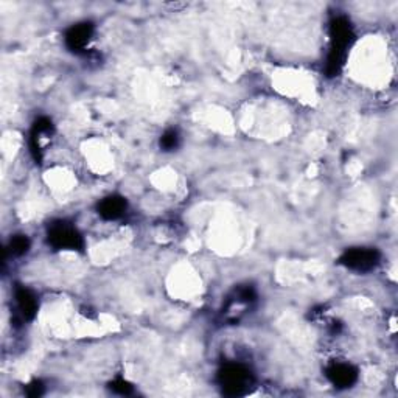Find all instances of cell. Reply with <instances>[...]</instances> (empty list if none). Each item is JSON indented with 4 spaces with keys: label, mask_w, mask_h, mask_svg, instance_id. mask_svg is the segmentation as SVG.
I'll list each match as a JSON object with an SVG mask.
<instances>
[{
    "label": "cell",
    "mask_w": 398,
    "mask_h": 398,
    "mask_svg": "<svg viewBox=\"0 0 398 398\" xmlns=\"http://www.w3.org/2000/svg\"><path fill=\"white\" fill-rule=\"evenodd\" d=\"M93 36V25L91 22H81L69 28L66 33V46L72 52H83Z\"/></svg>",
    "instance_id": "cell-5"
},
{
    "label": "cell",
    "mask_w": 398,
    "mask_h": 398,
    "mask_svg": "<svg viewBox=\"0 0 398 398\" xmlns=\"http://www.w3.org/2000/svg\"><path fill=\"white\" fill-rule=\"evenodd\" d=\"M327 378L336 388H350L358 380V370L352 364L347 363H333L327 369Z\"/></svg>",
    "instance_id": "cell-6"
},
{
    "label": "cell",
    "mask_w": 398,
    "mask_h": 398,
    "mask_svg": "<svg viewBox=\"0 0 398 398\" xmlns=\"http://www.w3.org/2000/svg\"><path fill=\"white\" fill-rule=\"evenodd\" d=\"M380 252L377 249H365V248H355L345 251L339 258V263L344 264L345 268L353 271H365L374 269L378 263H380Z\"/></svg>",
    "instance_id": "cell-4"
},
{
    "label": "cell",
    "mask_w": 398,
    "mask_h": 398,
    "mask_svg": "<svg viewBox=\"0 0 398 398\" xmlns=\"http://www.w3.org/2000/svg\"><path fill=\"white\" fill-rule=\"evenodd\" d=\"M179 145V134L176 129H167L161 137V148L163 151H173Z\"/></svg>",
    "instance_id": "cell-10"
},
{
    "label": "cell",
    "mask_w": 398,
    "mask_h": 398,
    "mask_svg": "<svg viewBox=\"0 0 398 398\" xmlns=\"http://www.w3.org/2000/svg\"><path fill=\"white\" fill-rule=\"evenodd\" d=\"M109 388L112 392L120 394V395H129L132 392V386L128 381L123 380V378H117L116 381L111 383Z\"/></svg>",
    "instance_id": "cell-11"
},
{
    "label": "cell",
    "mask_w": 398,
    "mask_h": 398,
    "mask_svg": "<svg viewBox=\"0 0 398 398\" xmlns=\"http://www.w3.org/2000/svg\"><path fill=\"white\" fill-rule=\"evenodd\" d=\"M16 303H17V308H19V311H21L24 319H27V320L35 319L39 303H37L36 296L31 293L30 289L22 288V287L17 288L16 289Z\"/></svg>",
    "instance_id": "cell-8"
},
{
    "label": "cell",
    "mask_w": 398,
    "mask_h": 398,
    "mask_svg": "<svg viewBox=\"0 0 398 398\" xmlns=\"http://www.w3.org/2000/svg\"><path fill=\"white\" fill-rule=\"evenodd\" d=\"M42 394H44V386H42L41 381L31 383L30 386L27 388V395L28 397H39Z\"/></svg>",
    "instance_id": "cell-12"
},
{
    "label": "cell",
    "mask_w": 398,
    "mask_h": 398,
    "mask_svg": "<svg viewBox=\"0 0 398 398\" xmlns=\"http://www.w3.org/2000/svg\"><path fill=\"white\" fill-rule=\"evenodd\" d=\"M219 386L227 395H243L252 383L251 372L239 364H227L218 374Z\"/></svg>",
    "instance_id": "cell-2"
},
{
    "label": "cell",
    "mask_w": 398,
    "mask_h": 398,
    "mask_svg": "<svg viewBox=\"0 0 398 398\" xmlns=\"http://www.w3.org/2000/svg\"><path fill=\"white\" fill-rule=\"evenodd\" d=\"M125 210H126V201L122 197H117V195L105 198L98 204V215L107 221H114L118 219L120 217H123Z\"/></svg>",
    "instance_id": "cell-7"
},
{
    "label": "cell",
    "mask_w": 398,
    "mask_h": 398,
    "mask_svg": "<svg viewBox=\"0 0 398 398\" xmlns=\"http://www.w3.org/2000/svg\"><path fill=\"white\" fill-rule=\"evenodd\" d=\"M28 249H30V239L27 235H15L10 239L8 251L11 252V255L22 257L27 254Z\"/></svg>",
    "instance_id": "cell-9"
},
{
    "label": "cell",
    "mask_w": 398,
    "mask_h": 398,
    "mask_svg": "<svg viewBox=\"0 0 398 398\" xmlns=\"http://www.w3.org/2000/svg\"><path fill=\"white\" fill-rule=\"evenodd\" d=\"M48 243L55 249H67V251H80L83 249L84 242L83 237L75 227L66 223H56L50 226L48 229Z\"/></svg>",
    "instance_id": "cell-3"
},
{
    "label": "cell",
    "mask_w": 398,
    "mask_h": 398,
    "mask_svg": "<svg viewBox=\"0 0 398 398\" xmlns=\"http://www.w3.org/2000/svg\"><path fill=\"white\" fill-rule=\"evenodd\" d=\"M330 36H332V50L328 55L327 61V73L330 77H334L345 60V50L350 46L353 39V30L349 22V19L339 16L334 19L330 25Z\"/></svg>",
    "instance_id": "cell-1"
}]
</instances>
